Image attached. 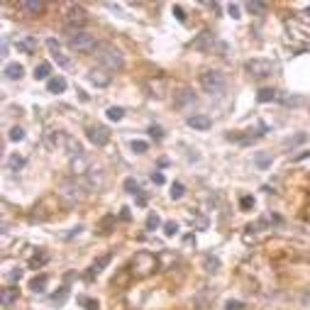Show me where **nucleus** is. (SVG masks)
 <instances>
[{"label": "nucleus", "instance_id": "obj_1", "mask_svg": "<svg viewBox=\"0 0 310 310\" xmlns=\"http://www.w3.org/2000/svg\"><path fill=\"white\" fill-rule=\"evenodd\" d=\"M157 269H159V257H157V254H151V252H147V249L137 252V254L132 257V261H130L132 276H137V278L151 276Z\"/></svg>", "mask_w": 310, "mask_h": 310}, {"label": "nucleus", "instance_id": "obj_2", "mask_svg": "<svg viewBox=\"0 0 310 310\" xmlns=\"http://www.w3.org/2000/svg\"><path fill=\"white\" fill-rule=\"evenodd\" d=\"M98 64L100 68H105V71H122L125 68V59H122V54L115 49V47H108V44H100L98 49Z\"/></svg>", "mask_w": 310, "mask_h": 310}, {"label": "nucleus", "instance_id": "obj_3", "mask_svg": "<svg viewBox=\"0 0 310 310\" xmlns=\"http://www.w3.org/2000/svg\"><path fill=\"white\" fill-rule=\"evenodd\" d=\"M200 88L210 96H222L227 88V79L220 71H203L200 73Z\"/></svg>", "mask_w": 310, "mask_h": 310}, {"label": "nucleus", "instance_id": "obj_4", "mask_svg": "<svg viewBox=\"0 0 310 310\" xmlns=\"http://www.w3.org/2000/svg\"><path fill=\"white\" fill-rule=\"evenodd\" d=\"M64 25H66V30L71 32V37H73V34H79V32H83V27L88 25V15H86V10H83L81 5H71V8H68V13L64 15Z\"/></svg>", "mask_w": 310, "mask_h": 310}, {"label": "nucleus", "instance_id": "obj_5", "mask_svg": "<svg viewBox=\"0 0 310 310\" xmlns=\"http://www.w3.org/2000/svg\"><path fill=\"white\" fill-rule=\"evenodd\" d=\"M68 47L73 51H79V54H91V51L100 49L96 37L88 32H79V34H73V37H68Z\"/></svg>", "mask_w": 310, "mask_h": 310}, {"label": "nucleus", "instance_id": "obj_6", "mask_svg": "<svg viewBox=\"0 0 310 310\" xmlns=\"http://www.w3.org/2000/svg\"><path fill=\"white\" fill-rule=\"evenodd\" d=\"M245 71L252 79H269L274 73V64L269 59H249L245 64Z\"/></svg>", "mask_w": 310, "mask_h": 310}, {"label": "nucleus", "instance_id": "obj_7", "mask_svg": "<svg viewBox=\"0 0 310 310\" xmlns=\"http://www.w3.org/2000/svg\"><path fill=\"white\" fill-rule=\"evenodd\" d=\"M83 191H88V188L83 186V181H64V183H61L59 196L64 198L66 203H71V205H73V203H79V200L86 196Z\"/></svg>", "mask_w": 310, "mask_h": 310}, {"label": "nucleus", "instance_id": "obj_8", "mask_svg": "<svg viewBox=\"0 0 310 310\" xmlns=\"http://www.w3.org/2000/svg\"><path fill=\"white\" fill-rule=\"evenodd\" d=\"M196 103H198V98H196V93H193L191 88H181L179 93L174 96V108L181 110V113L193 110V108H196Z\"/></svg>", "mask_w": 310, "mask_h": 310}, {"label": "nucleus", "instance_id": "obj_9", "mask_svg": "<svg viewBox=\"0 0 310 310\" xmlns=\"http://www.w3.org/2000/svg\"><path fill=\"white\" fill-rule=\"evenodd\" d=\"M86 137H88L91 144L105 147L108 139H110V132H108V127H103V125H96V127H88V130H86Z\"/></svg>", "mask_w": 310, "mask_h": 310}, {"label": "nucleus", "instance_id": "obj_10", "mask_svg": "<svg viewBox=\"0 0 310 310\" xmlns=\"http://www.w3.org/2000/svg\"><path fill=\"white\" fill-rule=\"evenodd\" d=\"M215 44H217V39H215V34L208 32V30H205V32H200L196 39L191 42V47H193L196 51H212Z\"/></svg>", "mask_w": 310, "mask_h": 310}, {"label": "nucleus", "instance_id": "obj_11", "mask_svg": "<svg viewBox=\"0 0 310 310\" xmlns=\"http://www.w3.org/2000/svg\"><path fill=\"white\" fill-rule=\"evenodd\" d=\"M88 81L93 83L96 88H108L110 81H113V73H110V71H105V68H91Z\"/></svg>", "mask_w": 310, "mask_h": 310}, {"label": "nucleus", "instance_id": "obj_12", "mask_svg": "<svg viewBox=\"0 0 310 310\" xmlns=\"http://www.w3.org/2000/svg\"><path fill=\"white\" fill-rule=\"evenodd\" d=\"M66 144V134L59 130H47L44 132V147L49 149V151H56L59 147H64Z\"/></svg>", "mask_w": 310, "mask_h": 310}, {"label": "nucleus", "instance_id": "obj_13", "mask_svg": "<svg viewBox=\"0 0 310 310\" xmlns=\"http://www.w3.org/2000/svg\"><path fill=\"white\" fill-rule=\"evenodd\" d=\"M47 47H49L51 56L56 59V64L61 66V68H68V66H71V61H68V56H66V54H61V44H59V42H56L54 37H49V39H47Z\"/></svg>", "mask_w": 310, "mask_h": 310}, {"label": "nucleus", "instance_id": "obj_14", "mask_svg": "<svg viewBox=\"0 0 310 310\" xmlns=\"http://www.w3.org/2000/svg\"><path fill=\"white\" fill-rule=\"evenodd\" d=\"M20 10L27 13V15H42L47 10V3L44 0H22L20 3Z\"/></svg>", "mask_w": 310, "mask_h": 310}, {"label": "nucleus", "instance_id": "obj_15", "mask_svg": "<svg viewBox=\"0 0 310 310\" xmlns=\"http://www.w3.org/2000/svg\"><path fill=\"white\" fill-rule=\"evenodd\" d=\"M186 125H188V127H193V130L205 132V130H210L212 127V120L208 117V115H191V117L186 120Z\"/></svg>", "mask_w": 310, "mask_h": 310}, {"label": "nucleus", "instance_id": "obj_16", "mask_svg": "<svg viewBox=\"0 0 310 310\" xmlns=\"http://www.w3.org/2000/svg\"><path fill=\"white\" fill-rule=\"evenodd\" d=\"M17 298H20V288L17 286H8V288H3L0 303H3V308H10L13 303H17Z\"/></svg>", "mask_w": 310, "mask_h": 310}, {"label": "nucleus", "instance_id": "obj_17", "mask_svg": "<svg viewBox=\"0 0 310 310\" xmlns=\"http://www.w3.org/2000/svg\"><path fill=\"white\" fill-rule=\"evenodd\" d=\"M37 47H39V42H37V37H22L20 42H17V49L22 51V54H34L37 51Z\"/></svg>", "mask_w": 310, "mask_h": 310}, {"label": "nucleus", "instance_id": "obj_18", "mask_svg": "<svg viewBox=\"0 0 310 310\" xmlns=\"http://www.w3.org/2000/svg\"><path fill=\"white\" fill-rule=\"evenodd\" d=\"M130 278H132V271H130V269H120V271H117V274L113 276V288H127Z\"/></svg>", "mask_w": 310, "mask_h": 310}, {"label": "nucleus", "instance_id": "obj_19", "mask_svg": "<svg viewBox=\"0 0 310 310\" xmlns=\"http://www.w3.org/2000/svg\"><path fill=\"white\" fill-rule=\"evenodd\" d=\"M3 73H5V79H10V81H20L22 73H25V68H22V64H8L3 68Z\"/></svg>", "mask_w": 310, "mask_h": 310}, {"label": "nucleus", "instance_id": "obj_20", "mask_svg": "<svg viewBox=\"0 0 310 310\" xmlns=\"http://www.w3.org/2000/svg\"><path fill=\"white\" fill-rule=\"evenodd\" d=\"M64 147H66V151H68L73 159H76V157H83L81 142H79V139H73V137H68V134H66V144H64Z\"/></svg>", "mask_w": 310, "mask_h": 310}, {"label": "nucleus", "instance_id": "obj_21", "mask_svg": "<svg viewBox=\"0 0 310 310\" xmlns=\"http://www.w3.org/2000/svg\"><path fill=\"white\" fill-rule=\"evenodd\" d=\"M47 91H49V93H64L66 79L64 76H54V79H49V81H47Z\"/></svg>", "mask_w": 310, "mask_h": 310}, {"label": "nucleus", "instance_id": "obj_22", "mask_svg": "<svg viewBox=\"0 0 310 310\" xmlns=\"http://www.w3.org/2000/svg\"><path fill=\"white\" fill-rule=\"evenodd\" d=\"M110 259H113V257H110V254H105V257H100L98 261H93V266H91V271H88V278L98 276L100 271H103V269H105V266L110 264Z\"/></svg>", "mask_w": 310, "mask_h": 310}, {"label": "nucleus", "instance_id": "obj_23", "mask_svg": "<svg viewBox=\"0 0 310 310\" xmlns=\"http://www.w3.org/2000/svg\"><path fill=\"white\" fill-rule=\"evenodd\" d=\"M271 162H274V157H271V151H259L257 157H254V164H257V169H269L271 166Z\"/></svg>", "mask_w": 310, "mask_h": 310}, {"label": "nucleus", "instance_id": "obj_24", "mask_svg": "<svg viewBox=\"0 0 310 310\" xmlns=\"http://www.w3.org/2000/svg\"><path fill=\"white\" fill-rule=\"evenodd\" d=\"M203 266H205L208 274H217V271H220V259L212 257V254H205V257H203Z\"/></svg>", "mask_w": 310, "mask_h": 310}, {"label": "nucleus", "instance_id": "obj_25", "mask_svg": "<svg viewBox=\"0 0 310 310\" xmlns=\"http://www.w3.org/2000/svg\"><path fill=\"white\" fill-rule=\"evenodd\" d=\"M171 264H176V257H174L171 252H162V254H159V271H169Z\"/></svg>", "mask_w": 310, "mask_h": 310}, {"label": "nucleus", "instance_id": "obj_26", "mask_svg": "<svg viewBox=\"0 0 310 310\" xmlns=\"http://www.w3.org/2000/svg\"><path fill=\"white\" fill-rule=\"evenodd\" d=\"M247 10L252 13V15H266V10H269V5L266 3H257V0H249L247 3Z\"/></svg>", "mask_w": 310, "mask_h": 310}, {"label": "nucleus", "instance_id": "obj_27", "mask_svg": "<svg viewBox=\"0 0 310 310\" xmlns=\"http://www.w3.org/2000/svg\"><path fill=\"white\" fill-rule=\"evenodd\" d=\"M305 139H308V132H298V134H293V137H288V139H283V147L293 149V147H298V144H303Z\"/></svg>", "mask_w": 310, "mask_h": 310}, {"label": "nucleus", "instance_id": "obj_28", "mask_svg": "<svg viewBox=\"0 0 310 310\" xmlns=\"http://www.w3.org/2000/svg\"><path fill=\"white\" fill-rule=\"evenodd\" d=\"M49 73H51V64H47V61L34 68V79L37 81H49Z\"/></svg>", "mask_w": 310, "mask_h": 310}, {"label": "nucleus", "instance_id": "obj_29", "mask_svg": "<svg viewBox=\"0 0 310 310\" xmlns=\"http://www.w3.org/2000/svg\"><path fill=\"white\" fill-rule=\"evenodd\" d=\"M47 281H49V278L42 274V276H37V278H32V281H30V288H32L34 293H44V286H47Z\"/></svg>", "mask_w": 310, "mask_h": 310}, {"label": "nucleus", "instance_id": "obj_30", "mask_svg": "<svg viewBox=\"0 0 310 310\" xmlns=\"http://www.w3.org/2000/svg\"><path fill=\"white\" fill-rule=\"evenodd\" d=\"M281 103H283V105H288V108H298V105H303V103H305V98H303V96H283Z\"/></svg>", "mask_w": 310, "mask_h": 310}, {"label": "nucleus", "instance_id": "obj_31", "mask_svg": "<svg viewBox=\"0 0 310 310\" xmlns=\"http://www.w3.org/2000/svg\"><path fill=\"white\" fill-rule=\"evenodd\" d=\"M259 103H271V100H276V91H271V88H261L259 96H257Z\"/></svg>", "mask_w": 310, "mask_h": 310}, {"label": "nucleus", "instance_id": "obj_32", "mask_svg": "<svg viewBox=\"0 0 310 310\" xmlns=\"http://www.w3.org/2000/svg\"><path fill=\"white\" fill-rule=\"evenodd\" d=\"M122 117H125V110H122V108H117V105L108 108V120H113V122H120Z\"/></svg>", "mask_w": 310, "mask_h": 310}, {"label": "nucleus", "instance_id": "obj_33", "mask_svg": "<svg viewBox=\"0 0 310 310\" xmlns=\"http://www.w3.org/2000/svg\"><path fill=\"white\" fill-rule=\"evenodd\" d=\"M8 166H10V171H17V169H22V166H25V157H20V154H13V157L8 159Z\"/></svg>", "mask_w": 310, "mask_h": 310}, {"label": "nucleus", "instance_id": "obj_34", "mask_svg": "<svg viewBox=\"0 0 310 310\" xmlns=\"http://www.w3.org/2000/svg\"><path fill=\"white\" fill-rule=\"evenodd\" d=\"M169 193H171V198H174V200H181V198H183V193H186V188H183V183H179V181H176V183L171 186V191H169Z\"/></svg>", "mask_w": 310, "mask_h": 310}, {"label": "nucleus", "instance_id": "obj_35", "mask_svg": "<svg viewBox=\"0 0 310 310\" xmlns=\"http://www.w3.org/2000/svg\"><path fill=\"white\" fill-rule=\"evenodd\" d=\"M132 151H134V154H144V151H147L149 149V144L147 142H142V139H132Z\"/></svg>", "mask_w": 310, "mask_h": 310}, {"label": "nucleus", "instance_id": "obj_36", "mask_svg": "<svg viewBox=\"0 0 310 310\" xmlns=\"http://www.w3.org/2000/svg\"><path fill=\"white\" fill-rule=\"evenodd\" d=\"M66 298H68V286H64V288L59 291V295H51V303H54V305H64Z\"/></svg>", "mask_w": 310, "mask_h": 310}, {"label": "nucleus", "instance_id": "obj_37", "mask_svg": "<svg viewBox=\"0 0 310 310\" xmlns=\"http://www.w3.org/2000/svg\"><path fill=\"white\" fill-rule=\"evenodd\" d=\"M79 303H81L86 310H98V300H93V298H86V295H81V298H79Z\"/></svg>", "mask_w": 310, "mask_h": 310}, {"label": "nucleus", "instance_id": "obj_38", "mask_svg": "<svg viewBox=\"0 0 310 310\" xmlns=\"http://www.w3.org/2000/svg\"><path fill=\"white\" fill-rule=\"evenodd\" d=\"M125 191H127V193H132V196H137V193H139L137 181H134V179H125Z\"/></svg>", "mask_w": 310, "mask_h": 310}, {"label": "nucleus", "instance_id": "obj_39", "mask_svg": "<svg viewBox=\"0 0 310 310\" xmlns=\"http://www.w3.org/2000/svg\"><path fill=\"white\" fill-rule=\"evenodd\" d=\"M176 232H179V225H176V222H171V220L164 222V235H166V237H174Z\"/></svg>", "mask_w": 310, "mask_h": 310}, {"label": "nucleus", "instance_id": "obj_40", "mask_svg": "<svg viewBox=\"0 0 310 310\" xmlns=\"http://www.w3.org/2000/svg\"><path fill=\"white\" fill-rule=\"evenodd\" d=\"M159 225H162V220H159V215H157V212H151V215H149V217H147V229H157V227H159Z\"/></svg>", "mask_w": 310, "mask_h": 310}, {"label": "nucleus", "instance_id": "obj_41", "mask_svg": "<svg viewBox=\"0 0 310 310\" xmlns=\"http://www.w3.org/2000/svg\"><path fill=\"white\" fill-rule=\"evenodd\" d=\"M240 208H242V210H252V208H254V198H252V196H242V198H240Z\"/></svg>", "mask_w": 310, "mask_h": 310}, {"label": "nucleus", "instance_id": "obj_42", "mask_svg": "<svg viewBox=\"0 0 310 310\" xmlns=\"http://www.w3.org/2000/svg\"><path fill=\"white\" fill-rule=\"evenodd\" d=\"M10 139H13V142H22V139H25V130H22V127H13V130H10Z\"/></svg>", "mask_w": 310, "mask_h": 310}, {"label": "nucleus", "instance_id": "obj_43", "mask_svg": "<svg viewBox=\"0 0 310 310\" xmlns=\"http://www.w3.org/2000/svg\"><path fill=\"white\" fill-rule=\"evenodd\" d=\"M225 310H245V303H242V300H227V303H225Z\"/></svg>", "mask_w": 310, "mask_h": 310}, {"label": "nucleus", "instance_id": "obj_44", "mask_svg": "<svg viewBox=\"0 0 310 310\" xmlns=\"http://www.w3.org/2000/svg\"><path fill=\"white\" fill-rule=\"evenodd\" d=\"M227 13H229V17H235V20H240V5H237V3H229L227 5Z\"/></svg>", "mask_w": 310, "mask_h": 310}, {"label": "nucleus", "instance_id": "obj_45", "mask_svg": "<svg viewBox=\"0 0 310 310\" xmlns=\"http://www.w3.org/2000/svg\"><path fill=\"white\" fill-rule=\"evenodd\" d=\"M47 259H49L47 254H39V257H34V259H32V266H34V269H37V266H42V264H47Z\"/></svg>", "mask_w": 310, "mask_h": 310}, {"label": "nucleus", "instance_id": "obj_46", "mask_svg": "<svg viewBox=\"0 0 310 310\" xmlns=\"http://www.w3.org/2000/svg\"><path fill=\"white\" fill-rule=\"evenodd\" d=\"M174 15H176L179 22H186V15H183V8L181 5H174Z\"/></svg>", "mask_w": 310, "mask_h": 310}, {"label": "nucleus", "instance_id": "obj_47", "mask_svg": "<svg viewBox=\"0 0 310 310\" xmlns=\"http://www.w3.org/2000/svg\"><path fill=\"white\" fill-rule=\"evenodd\" d=\"M149 134H151V137H157V139H162L164 130H162V127H154V125H151V127H149Z\"/></svg>", "mask_w": 310, "mask_h": 310}, {"label": "nucleus", "instance_id": "obj_48", "mask_svg": "<svg viewBox=\"0 0 310 310\" xmlns=\"http://www.w3.org/2000/svg\"><path fill=\"white\" fill-rule=\"evenodd\" d=\"M20 276H22V269H15V271H10V274H8V281H20Z\"/></svg>", "mask_w": 310, "mask_h": 310}, {"label": "nucleus", "instance_id": "obj_49", "mask_svg": "<svg viewBox=\"0 0 310 310\" xmlns=\"http://www.w3.org/2000/svg\"><path fill=\"white\" fill-rule=\"evenodd\" d=\"M151 181H154L157 186H162V183H164V176H162V174H151Z\"/></svg>", "mask_w": 310, "mask_h": 310}, {"label": "nucleus", "instance_id": "obj_50", "mask_svg": "<svg viewBox=\"0 0 310 310\" xmlns=\"http://www.w3.org/2000/svg\"><path fill=\"white\" fill-rule=\"evenodd\" d=\"M137 205H147V198L142 196V193H137Z\"/></svg>", "mask_w": 310, "mask_h": 310}, {"label": "nucleus", "instance_id": "obj_51", "mask_svg": "<svg viewBox=\"0 0 310 310\" xmlns=\"http://www.w3.org/2000/svg\"><path fill=\"white\" fill-rule=\"evenodd\" d=\"M305 157H310V151H303V154H298V157H295V162H300V159H305Z\"/></svg>", "mask_w": 310, "mask_h": 310}, {"label": "nucleus", "instance_id": "obj_52", "mask_svg": "<svg viewBox=\"0 0 310 310\" xmlns=\"http://www.w3.org/2000/svg\"><path fill=\"white\" fill-rule=\"evenodd\" d=\"M303 15H305V17H310V8H305V10H303Z\"/></svg>", "mask_w": 310, "mask_h": 310}, {"label": "nucleus", "instance_id": "obj_53", "mask_svg": "<svg viewBox=\"0 0 310 310\" xmlns=\"http://www.w3.org/2000/svg\"><path fill=\"white\" fill-rule=\"evenodd\" d=\"M305 217H308V222H310V208H308V210H305Z\"/></svg>", "mask_w": 310, "mask_h": 310}]
</instances>
